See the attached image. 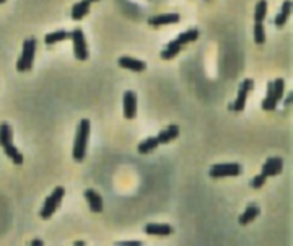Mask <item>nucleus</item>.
Listing matches in <instances>:
<instances>
[{
  "label": "nucleus",
  "mask_w": 293,
  "mask_h": 246,
  "mask_svg": "<svg viewBox=\"0 0 293 246\" xmlns=\"http://www.w3.org/2000/svg\"><path fill=\"white\" fill-rule=\"evenodd\" d=\"M90 129L91 124L88 119H82L78 122L77 134H75V144H74V160L75 161H83L85 155H87V144L90 137Z\"/></svg>",
  "instance_id": "f257e3e1"
},
{
  "label": "nucleus",
  "mask_w": 293,
  "mask_h": 246,
  "mask_svg": "<svg viewBox=\"0 0 293 246\" xmlns=\"http://www.w3.org/2000/svg\"><path fill=\"white\" fill-rule=\"evenodd\" d=\"M64 196H66V189H64L62 186H57L54 191L51 193V196H47L44 204H42V209L39 212V217L41 219L47 220L49 217H51L57 209L61 207V202L64 199Z\"/></svg>",
  "instance_id": "f03ea898"
},
{
  "label": "nucleus",
  "mask_w": 293,
  "mask_h": 246,
  "mask_svg": "<svg viewBox=\"0 0 293 246\" xmlns=\"http://www.w3.org/2000/svg\"><path fill=\"white\" fill-rule=\"evenodd\" d=\"M34 54H36V39L34 38H28L23 43V51L17 62V70L18 72H26L33 67L34 62Z\"/></svg>",
  "instance_id": "7ed1b4c3"
},
{
  "label": "nucleus",
  "mask_w": 293,
  "mask_h": 246,
  "mask_svg": "<svg viewBox=\"0 0 293 246\" xmlns=\"http://www.w3.org/2000/svg\"><path fill=\"white\" fill-rule=\"evenodd\" d=\"M70 38L74 41V54L78 60H87L88 59V47L87 41H85V34L80 28H75V30L70 33Z\"/></svg>",
  "instance_id": "20e7f679"
},
{
  "label": "nucleus",
  "mask_w": 293,
  "mask_h": 246,
  "mask_svg": "<svg viewBox=\"0 0 293 246\" xmlns=\"http://www.w3.org/2000/svg\"><path fill=\"white\" fill-rule=\"evenodd\" d=\"M241 173L240 163H217L210 168V176L212 178H225V176H238Z\"/></svg>",
  "instance_id": "39448f33"
},
{
  "label": "nucleus",
  "mask_w": 293,
  "mask_h": 246,
  "mask_svg": "<svg viewBox=\"0 0 293 246\" xmlns=\"http://www.w3.org/2000/svg\"><path fill=\"white\" fill-rule=\"evenodd\" d=\"M254 88V82L251 79H246L245 82L241 83V85L238 87V96L237 100H235V103L231 104V109L237 111V112H241L243 109H245L246 106V98H248V93Z\"/></svg>",
  "instance_id": "423d86ee"
},
{
  "label": "nucleus",
  "mask_w": 293,
  "mask_h": 246,
  "mask_svg": "<svg viewBox=\"0 0 293 246\" xmlns=\"http://www.w3.org/2000/svg\"><path fill=\"white\" fill-rule=\"evenodd\" d=\"M123 109L126 119H134L137 116V95L132 90H127L123 98Z\"/></svg>",
  "instance_id": "0eeeda50"
},
{
  "label": "nucleus",
  "mask_w": 293,
  "mask_h": 246,
  "mask_svg": "<svg viewBox=\"0 0 293 246\" xmlns=\"http://www.w3.org/2000/svg\"><path fill=\"white\" fill-rule=\"evenodd\" d=\"M283 168V160L280 157H270L266 160V163L262 166V174L264 176H277L278 173H282Z\"/></svg>",
  "instance_id": "6e6552de"
},
{
  "label": "nucleus",
  "mask_w": 293,
  "mask_h": 246,
  "mask_svg": "<svg viewBox=\"0 0 293 246\" xmlns=\"http://www.w3.org/2000/svg\"><path fill=\"white\" fill-rule=\"evenodd\" d=\"M85 199H87L91 212H95V214L103 212V209H104L103 198L95 191V189H87V191H85Z\"/></svg>",
  "instance_id": "1a4fd4ad"
},
{
  "label": "nucleus",
  "mask_w": 293,
  "mask_h": 246,
  "mask_svg": "<svg viewBox=\"0 0 293 246\" xmlns=\"http://www.w3.org/2000/svg\"><path fill=\"white\" fill-rule=\"evenodd\" d=\"M174 231V228L168 223H147L144 227V233L147 235H158V236H168Z\"/></svg>",
  "instance_id": "9d476101"
},
{
  "label": "nucleus",
  "mask_w": 293,
  "mask_h": 246,
  "mask_svg": "<svg viewBox=\"0 0 293 246\" xmlns=\"http://www.w3.org/2000/svg\"><path fill=\"white\" fill-rule=\"evenodd\" d=\"M180 22H181L180 13H163V15H156L148 20V23L152 26H165V25H173Z\"/></svg>",
  "instance_id": "9b49d317"
},
{
  "label": "nucleus",
  "mask_w": 293,
  "mask_h": 246,
  "mask_svg": "<svg viewBox=\"0 0 293 246\" xmlns=\"http://www.w3.org/2000/svg\"><path fill=\"white\" fill-rule=\"evenodd\" d=\"M118 64H119V67L132 70V72H144V70L147 69V64H145L144 60H139V59H134V57H127V55L121 57L118 60Z\"/></svg>",
  "instance_id": "f8f14e48"
},
{
  "label": "nucleus",
  "mask_w": 293,
  "mask_h": 246,
  "mask_svg": "<svg viewBox=\"0 0 293 246\" xmlns=\"http://www.w3.org/2000/svg\"><path fill=\"white\" fill-rule=\"evenodd\" d=\"M178 136H180V128L176 124H169L165 131H161L158 136H156V140L158 144H168L171 140H174Z\"/></svg>",
  "instance_id": "ddd939ff"
},
{
  "label": "nucleus",
  "mask_w": 293,
  "mask_h": 246,
  "mask_svg": "<svg viewBox=\"0 0 293 246\" xmlns=\"http://www.w3.org/2000/svg\"><path fill=\"white\" fill-rule=\"evenodd\" d=\"M259 214H261V209L257 207L256 204H251V206H248L245 212L240 215L238 222H240V225H249Z\"/></svg>",
  "instance_id": "4468645a"
},
{
  "label": "nucleus",
  "mask_w": 293,
  "mask_h": 246,
  "mask_svg": "<svg viewBox=\"0 0 293 246\" xmlns=\"http://www.w3.org/2000/svg\"><path fill=\"white\" fill-rule=\"evenodd\" d=\"M183 47H184V46H183L178 39L169 41L168 46H166V49H163V51H161V59H165V60L173 59L174 55H178V54L181 52V49H183Z\"/></svg>",
  "instance_id": "2eb2a0df"
},
{
  "label": "nucleus",
  "mask_w": 293,
  "mask_h": 246,
  "mask_svg": "<svg viewBox=\"0 0 293 246\" xmlns=\"http://www.w3.org/2000/svg\"><path fill=\"white\" fill-rule=\"evenodd\" d=\"M90 2L88 0H80L72 7V18L74 20H82L83 17H87L90 13Z\"/></svg>",
  "instance_id": "dca6fc26"
},
{
  "label": "nucleus",
  "mask_w": 293,
  "mask_h": 246,
  "mask_svg": "<svg viewBox=\"0 0 293 246\" xmlns=\"http://www.w3.org/2000/svg\"><path fill=\"white\" fill-rule=\"evenodd\" d=\"M290 13H291V0H285L280 13H278V15L275 17V20H274L275 26L280 28V26H283L285 23H287V20L290 18Z\"/></svg>",
  "instance_id": "f3484780"
},
{
  "label": "nucleus",
  "mask_w": 293,
  "mask_h": 246,
  "mask_svg": "<svg viewBox=\"0 0 293 246\" xmlns=\"http://www.w3.org/2000/svg\"><path fill=\"white\" fill-rule=\"evenodd\" d=\"M12 144H13V129L10 128V124L2 122L0 124V145L4 149V147Z\"/></svg>",
  "instance_id": "a211bd4d"
},
{
  "label": "nucleus",
  "mask_w": 293,
  "mask_h": 246,
  "mask_svg": "<svg viewBox=\"0 0 293 246\" xmlns=\"http://www.w3.org/2000/svg\"><path fill=\"white\" fill-rule=\"evenodd\" d=\"M275 108H277V101H275V96H274V85H272V82H270V83H267V93L262 101V109L264 111H274Z\"/></svg>",
  "instance_id": "6ab92c4d"
},
{
  "label": "nucleus",
  "mask_w": 293,
  "mask_h": 246,
  "mask_svg": "<svg viewBox=\"0 0 293 246\" xmlns=\"http://www.w3.org/2000/svg\"><path fill=\"white\" fill-rule=\"evenodd\" d=\"M69 38H70V33L61 30V31L47 33L46 36H44V43H46L47 46H52V44L61 43V41H66V39H69Z\"/></svg>",
  "instance_id": "aec40b11"
},
{
  "label": "nucleus",
  "mask_w": 293,
  "mask_h": 246,
  "mask_svg": "<svg viewBox=\"0 0 293 246\" xmlns=\"http://www.w3.org/2000/svg\"><path fill=\"white\" fill-rule=\"evenodd\" d=\"M158 140H156V137H147L145 140H142V142L139 144L137 150L139 153H142V155H145V153H150L156 150V147H158Z\"/></svg>",
  "instance_id": "412c9836"
},
{
  "label": "nucleus",
  "mask_w": 293,
  "mask_h": 246,
  "mask_svg": "<svg viewBox=\"0 0 293 246\" xmlns=\"http://www.w3.org/2000/svg\"><path fill=\"white\" fill-rule=\"evenodd\" d=\"M4 152H5V155L9 157L15 165H23V155H21L20 150L13 144L4 147Z\"/></svg>",
  "instance_id": "4be33fe9"
},
{
  "label": "nucleus",
  "mask_w": 293,
  "mask_h": 246,
  "mask_svg": "<svg viewBox=\"0 0 293 246\" xmlns=\"http://www.w3.org/2000/svg\"><path fill=\"white\" fill-rule=\"evenodd\" d=\"M197 38H199V30H196V28H192V30H188V31L181 33L176 39L180 41V43H181L183 46H186L188 43H194V41H196Z\"/></svg>",
  "instance_id": "5701e85b"
},
{
  "label": "nucleus",
  "mask_w": 293,
  "mask_h": 246,
  "mask_svg": "<svg viewBox=\"0 0 293 246\" xmlns=\"http://www.w3.org/2000/svg\"><path fill=\"white\" fill-rule=\"evenodd\" d=\"M266 15H267V0H259L256 5V12H254L256 23H262Z\"/></svg>",
  "instance_id": "b1692460"
},
{
  "label": "nucleus",
  "mask_w": 293,
  "mask_h": 246,
  "mask_svg": "<svg viewBox=\"0 0 293 246\" xmlns=\"http://www.w3.org/2000/svg\"><path fill=\"white\" fill-rule=\"evenodd\" d=\"M254 41H256V44L266 43V30H264V23L254 25Z\"/></svg>",
  "instance_id": "393cba45"
},
{
  "label": "nucleus",
  "mask_w": 293,
  "mask_h": 246,
  "mask_svg": "<svg viewBox=\"0 0 293 246\" xmlns=\"http://www.w3.org/2000/svg\"><path fill=\"white\" fill-rule=\"evenodd\" d=\"M272 85H274V96H275V101L278 103L282 100V96H283V90H285V82L283 79H275L272 82Z\"/></svg>",
  "instance_id": "a878e982"
},
{
  "label": "nucleus",
  "mask_w": 293,
  "mask_h": 246,
  "mask_svg": "<svg viewBox=\"0 0 293 246\" xmlns=\"http://www.w3.org/2000/svg\"><path fill=\"white\" fill-rule=\"evenodd\" d=\"M266 179H267V176H264L262 173H261V174H257V176H254V178L251 179V188H254V189L262 188V186H264V182H266Z\"/></svg>",
  "instance_id": "bb28decb"
},
{
  "label": "nucleus",
  "mask_w": 293,
  "mask_h": 246,
  "mask_svg": "<svg viewBox=\"0 0 293 246\" xmlns=\"http://www.w3.org/2000/svg\"><path fill=\"white\" fill-rule=\"evenodd\" d=\"M116 246H142L140 241H121Z\"/></svg>",
  "instance_id": "cd10ccee"
},
{
  "label": "nucleus",
  "mask_w": 293,
  "mask_h": 246,
  "mask_svg": "<svg viewBox=\"0 0 293 246\" xmlns=\"http://www.w3.org/2000/svg\"><path fill=\"white\" fill-rule=\"evenodd\" d=\"M30 246H44V243H42V240H39V238H36V240H33Z\"/></svg>",
  "instance_id": "c85d7f7f"
},
{
  "label": "nucleus",
  "mask_w": 293,
  "mask_h": 246,
  "mask_svg": "<svg viewBox=\"0 0 293 246\" xmlns=\"http://www.w3.org/2000/svg\"><path fill=\"white\" fill-rule=\"evenodd\" d=\"M291 96H293V93L290 91V95L287 96V100H285V106H290V104H291Z\"/></svg>",
  "instance_id": "c756f323"
},
{
  "label": "nucleus",
  "mask_w": 293,
  "mask_h": 246,
  "mask_svg": "<svg viewBox=\"0 0 293 246\" xmlns=\"http://www.w3.org/2000/svg\"><path fill=\"white\" fill-rule=\"evenodd\" d=\"M74 246H85V243H83V241H75Z\"/></svg>",
  "instance_id": "7c9ffc66"
},
{
  "label": "nucleus",
  "mask_w": 293,
  "mask_h": 246,
  "mask_svg": "<svg viewBox=\"0 0 293 246\" xmlns=\"http://www.w3.org/2000/svg\"><path fill=\"white\" fill-rule=\"evenodd\" d=\"M90 4H93V2H99V0H88Z\"/></svg>",
  "instance_id": "2f4dec72"
},
{
  "label": "nucleus",
  "mask_w": 293,
  "mask_h": 246,
  "mask_svg": "<svg viewBox=\"0 0 293 246\" xmlns=\"http://www.w3.org/2000/svg\"><path fill=\"white\" fill-rule=\"evenodd\" d=\"M5 2V0H0V4H4Z\"/></svg>",
  "instance_id": "473e14b6"
}]
</instances>
